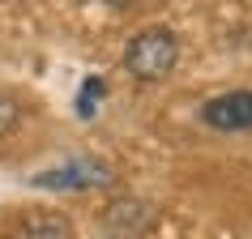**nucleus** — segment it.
Masks as SVG:
<instances>
[{
  "mask_svg": "<svg viewBox=\"0 0 252 239\" xmlns=\"http://www.w3.org/2000/svg\"><path fill=\"white\" fill-rule=\"evenodd\" d=\"M175 60H180V39L162 26H150L141 34H133L128 52H124V68L137 81H162L175 68Z\"/></svg>",
  "mask_w": 252,
  "mask_h": 239,
  "instance_id": "1",
  "label": "nucleus"
},
{
  "mask_svg": "<svg viewBox=\"0 0 252 239\" xmlns=\"http://www.w3.org/2000/svg\"><path fill=\"white\" fill-rule=\"evenodd\" d=\"M30 184H34V188H52V192H86V188L116 184V171H111L103 158L77 154V158L60 162V167H52V171H39Z\"/></svg>",
  "mask_w": 252,
  "mask_h": 239,
  "instance_id": "2",
  "label": "nucleus"
},
{
  "mask_svg": "<svg viewBox=\"0 0 252 239\" xmlns=\"http://www.w3.org/2000/svg\"><path fill=\"white\" fill-rule=\"evenodd\" d=\"M201 120L218 128V133H244L252 128V90H235V94H218L201 107Z\"/></svg>",
  "mask_w": 252,
  "mask_h": 239,
  "instance_id": "3",
  "label": "nucleus"
},
{
  "mask_svg": "<svg viewBox=\"0 0 252 239\" xmlns=\"http://www.w3.org/2000/svg\"><path fill=\"white\" fill-rule=\"evenodd\" d=\"M150 222H154V209H150L146 201H137V197H120L103 209V226L116 239H137Z\"/></svg>",
  "mask_w": 252,
  "mask_h": 239,
  "instance_id": "4",
  "label": "nucleus"
},
{
  "mask_svg": "<svg viewBox=\"0 0 252 239\" xmlns=\"http://www.w3.org/2000/svg\"><path fill=\"white\" fill-rule=\"evenodd\" d=\"M13 239H73V222L56 209H30L17 218Z\"/></svg>",
  "mask_w": 252,
  "mask_h": 239,
  "instance_id": "5",
  "label": "nucleus"
},
{
  "mask_svg": "<svg viewBox=\"0 0 252 239\" xmlns=\"http://www.w3.org/2000/svg\"><path fill=\"white\" fill-rule=\"evenodd\" d=\"M17 120H22V103H17L13 94H0V137H9L17 128Z\"/></svg>",
  "mask_w": 252,
  "mask_h": 239,
  "instance_id": "6",
  "label": "nucleus"
},
{
  "mask_svg": "<svg viewBox=\"0 0 252 239\" xmlns=\"http://www.w3.org/2000/svg\"><path fill=\"white\" fill-rule=\"evenodd\" d=\"M103 77H86V90H81V98H77V111H81V120H90L94 116V98H103Z\"/></svg>",
  "mask_w": 252,
  "mask_h": 239,
  "instance_id": "7",
  "label": "nucleus"
}]
</instances>
